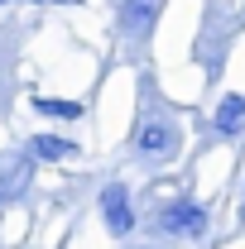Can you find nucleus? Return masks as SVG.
<instances>
[{
	"instance_id": "7ed1b4c3",
	"label": "nucleus",
	"mask_w": 245,
	"mask_h": 249,
	"mask_svg": "<svg viewBox=\"0 0 245 249\" xmlns=\"http://www.w3.org/2000/svg\"><path fill=\"white\" fill-rule=\"evenodd\" d=\"M173 144H178V134H173V124H163V120H149L140 134H135V149L144 158H163V154H173Z\"/></svg>"
},
{
	"instance_id": "f03ea898",
	"label": "nucleus",
	"mask_w": 245,
	"mask_h": 249,
	"mask_svg": "<svg viewBox=\"0 0 245 249\" xmlns=\"http://www.w3.org/2000/svg\"><path fill=\"white\" fill-rule=\"evenodd\" d=\"M163 230H168V235H202V230H207V211H202L197 201H173V206L163 211Z\"/></svg>"
},
{
	"instance_id": "39448f33",
	"label": "nucleus",
	"mask_w": 245,
	"mask_h": 249,
	"mask_svg": "<svg viewBox=\"0 0 245 249\" xmlns=\"http://www.w3.org/2000/svg\"><path fill=\"white\" fill-rule=\"evenodd\" d=\"M241 115H245V101L241 96H221V106H216V124L231 134V129H241Z\"/></svg>"
},
{
	"instance_id": "6e6552de",
	"label": "nucleus",
	"mask_w": 245,
	"mask_h": 249,
	"mask_svg": "<svg viewBox=\"0 0 245 249\" xmlns=\"http://www.w3.org/2000/svg\"><path fill=\"white\" fill-rule=\"evenodd\" d=\"M0 5H5V0H0Z\"/></svg>"
},
{
	"instance_id": "20e7f679",
	"label": "nucleus",
	"mask_w": 245,
	"mask_h": 249,
	"mask_svg": "<svg viewBox=\"0 0 245 249\" xmlns=\"http://www.w3.org/2000/svg\"><path fill=\"white\" fill-rule=\"evenodd\" d=\"M34 154L39 158H77V144L58 139V134H34Z\"/></svg>"
},
{
	"instance_id": "0eeeda50",
	"label": "nucleus",
	"mask_w": 245,
	"mask_h": 249,
	"mask_svg": "<svg viewBox=\"0 0 245 249\" xmlns=\"http://www.w3.org/2000/svg\"><path fill=\"white\" fill-rule=\"evenodd\" d=\"M149 15H154V0H125V29H144L149 24Z\"/></svg>"
},
{
	"instance_id": "f257e3e1",
	"label": "nucleus",
	"mask_w": 245,
	"mask_h": 249,
	"mask_svg": "<svg viewBox=\"0 0 245 249\" xmlns=\"http://www.w3.org/2000/svg\"><path fill=\"white\" fill-rule=\"evenodd\" d=\"M101 216H106V225H111L116 235H130V230H135V211H130V196H125L121 182H111L101 192Z\"/></svg>"
},
{
	"instance_id": "423d86ee",
	"label": "nucleus",
	"mask_w": 245,
	"mask_h": 249,
	"mask_svg": "<svg viewBox=\"0 0 245 249\" xmlns=\"http://www.w3.org/2000/svg\"><path fill=\"white\" fill-rule=\"evenodd\" d=\"M34 106H39V115H53V120H77V115H82L77 101H53V96H39Z\"/></svg>"
}]
</instances>
